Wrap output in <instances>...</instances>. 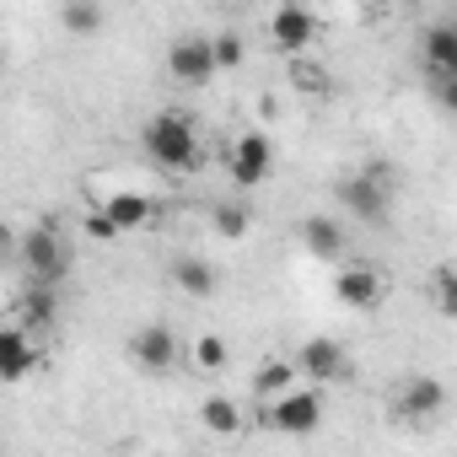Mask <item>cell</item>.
Here are the masks:
<instances>
[{"label": "cell", "instance_id": "cell-1", "mask_svg": "<svg viewBox=\"0 0 457 457\" xmlns=\"http://www.w3.org/2000/svg\"><path fill=\"white\" fill-rule=\"evenodd\" d=\"M140 145H145V156H151L156 167H167V172H199V162H204L199 129H194V119H188L183 108L151 113L145 129H140Z\"/></svg>", "mask_w": 457, "mask_h": 457}, {"label": "cell", "instance_id": "cell-2", "mask_svg": "<svg viewBox=\"0 0 457 457\" xmlns=\"http://www.w3.org/2000/svg\"><path fill=\"white\" fill-rule=\"evenodd\" d=\"M259 425L280 430V436H312L323 425V393L318 387H286L280 398H259Z\"/></svg>", "mask_w": 457, "mask_h": 457}, {"label": "cell", "instance_id": "cell-3", "mask_svg": "<svg viewBox=\"0 0 457 457\" xmlns=\"http://www.w3.org/2000/svg\"><path fill=\"white\" fill-rule=\"evenodd\" d=\"M339 199H345V210L361 220V226H387V215H393V178H377V172H350V178H339Z\"/></svg>", "mask_w": 457, "mask_h": 457}, {"label": "cell", "instance_id": "cell-4", "mask_svg": "<svg viewBox=\"0 0 457 457\" xmlns=\"http://www.w3.org/2000/svg\"><path fill=\"white\" fill-rule=\"evenodd\" d=\"M226 172H232L237 188H259L270 172H275V140L264 129H243L226 151Z\"/></svg>", "mask_w": 457, "mask_h": 457}, {"label": "cell", "instance_id": "cell-5", "mask_svg": "<svg viewBox=\"0 0 457 457\" xmlns=\"http://www.w3.org/2000/svg\"><path fill=\"white\" fill-rule=\"evenodd\" d=\"M167 76H172L178 87H210V81L220 76V65H215V38H199V33L172 38V49H167Z\"/></svg>", "mask_w": 457, "mask_h": 457}, {"label": "cell", "instance_id": "cell-6", "mask_svg": "<svg viewBox=\"0 0 457 457\" xmlns=\"http://www.w3.org/2000/svg\"><path fill=\"white\" fill-rule=\"evenodd\" d=\"M318 17H312V6L307 0H286V6L270 17V38H275V49L280 54H307L312 49V38H318Z\"/></svg>", "mask_w": 457, "mask_h": 457}, {"label": "cell", "instance_id": "cell-7", "mask_svg": "<svg viewBox=\"0 0 457 457\" xmlns=\"http://www.w3.org/2000/svg\"><path fill=\"white\" fill-rule=\"evenodd\" d=\"M44 345H33V328L28 323H12V328H0V377L6 382H22L44 366Z\"/></svg>", "mask_w": 457, "mask_h": 457}, {"label": "cell", "instance_id": "cell-8", "mask_svg": "<svg viewBox=\"0 0 457 457\" xmlns=\"http://www.w3.org/2000/svg\"><path fill=\"white\" fill-rule=\"evenodd\" d=\"M334 296H339V307L371 312V307H382L387 280H382V270H371V264H345V270L334 275Z\"/></svg>", "mask_w": 457, "mask_h": 457}, {"label": "cell", "instance_id": "cell-9", "mask_svg": "<svg viewBox=\"0 0 457 457\" xmlns=\"http://www.w3.org/2000/svg\"><path fill=\"white\" fill-rule=\"evenodd\" d=\"M129 355H135V366L140 371H151V377H167L172 366H178V334L167 328V323H145L135 339H129Z\"/></svg>", "mask_w": 457, "mask_h": 457}, {"label": "cell", "instance_id": "cell-10", "mask_svg": "<svg viewBox=\"0 0 457 457\" xmlns=\"http://www.w3.org/2000/svg\"><path fill=\"white\" fill-rule=\"evenodd\" d=\"M296 371L312 382H339V377H350V355L339 339H307L296 350Z\"/></svg>", "mask_w": 457, "mask_h": 457}, {"label": "cell", "instance_id": "cell-11", "mask_svg": "<svg viewBox=\"0 0 457 457\" xmlns=\"http://www.w3.org/2000/svg\"><path fill=\"white\" fill-rule=\"evenodd\" d=\"M22 264H28V275H33V280H49V286L65 275V253H60L54 226H38V232H28V237H22Z\"/></svg>", "mask_w": 457, "mask_h": 457}, {"label": "cell", "instance_id": "cell-12", "mask_svg": "<svg viewBox=\"0 0 457 457\" xmlns=\"http://www.w3.org/2000/svg\"><path fill=\"white\" fill-rule=\"evenodd\" d=\"M167 275H172V286H178L188 302H210V296L220 291V270H215L210 259H199V253H178Z\"/></svg>", "mask_w": 457, "mask_h": 457}, {"label": "cell", "instance_id": "cell-13", "mask_svg": "<svg viewBox=\"0 0 457 457\" xmlns=\"http://www.w3.org/2000/svg\"><path fill=\"white\" fill-rule=\"evenodd\" d=\"M393 409H398L403 420H436V414L446 409V387H441L436 377H403Z\"/></svg>", "mask_w": 457, "mask_h": 457}, {"label": "cell", "instance_id": "cell-14", "mask_svg": "<svg viewBox=\"0 0 457 457\" xmlns=\"http://www.w3.org/2000/svg\"><path fill=\"white\" fill-rule=\"evenodd\" d=\"M420 54H425V71L430 76H457V22H436V28H425V38H420Z\"/></svg>", "mask_w": 457, "mask_h": 457}, {"label": "cell", "instance_id": "cell-15", "mask_svg": "<svg viewBox=\"0 0 457 457\" xmlns=\"http://www.w3.org/2000/svg\"><path fill=\"white\" fill-rule=\"evenodd\" d=\"M296 237H302L307 253H318V259H339V253H345V226H339L334 215H307V220L296 226Z\"/></svg>", "mask_w": 457, "mask_h": 457}, {"label": "cell", "instance_id": "cell-16", "mask_svg": "<svg viewBox=\"0 0 457 457\" xmlns=\"http://www.w3.org/2000/svg\"><path fill=\"white\" fill-rule=\"evenodd\" d=\"M199 425H204L210 436H243L248 414H243V403H237V398H226V393H210V398L199 403Z\"/></svg>", "mask_w": 457, "mask_h": 457}, {"label": "cell", "instance_id": "cell-17", "mask_svg": "<svg viewBox=\"0 0 457 457\" xmlns=\"http://www.w3.org/2000/svg\"><path fill=\"white\" fill-rule=\"evenodd\" d=\"M113 220H119V232H140V226H151V199L145 194H129V188H119V194H108V199H97Z\"/></svg>", "mask_w": 457, "mask_h": 457}, {"label": "cell", "instance_id": "cell-18", "mask_svg": "<svg viewBox=\"0 0 457 457\" xmlns=\"http://www.w3.org/2000/svg\"><path fill=\"white\" fill-rule=\"evenodd\" d=\"M54 312H60V302H54V286H49V280H33V286L22 291L17 323H28V328H49V323H54Z\"/></svg>", "mask_w": 457, "mask_h": 457}, {"label": "cell", "instance_id": "cell-19", "mask_svg": "<svg viewBox=\"0 0 457 457\" xmlns=\"http://www.w3.org/2000/svg\"><path fill=\"white\" fill-rule=\"evenodd\" d=\"M210 226H215V237H220V243H243V237H248V226H253V215H248L243 199H220V204L210 210Z\"/></svg>", "mask_w": 457, "mask_h": 457}, {"label": "cell", "instance_id": "cell-20", "mask_svg": "<svg viewBox=\"0 0 457 457\" xmlns=\"http://www.w3.org/2000/svg\"><path fill=\"white\" fill-rule=\"evenodd\" d=\"M188 361H194V371H199V377H220V371H226V361H232V350H226V339H220V334H199V339H194V350H188Z\"/></svg>", "mask_w": 457, "mask_h": 457}, {"label": "cell", "instance_id": "cell-21", "mask_svg": "<svg viewBox=\"0 0 457 457\" xmlns=\"http://www.w3.org/2000/svg\"><path fill=\"white\" fill-rule=\"evenodd\" d=\"M60 22H65V33H76V38H92V33H103V6H97V0H65V6H60Z\"/></svg>", "mask_w": 457, "mask_h": 457}, {"label": "cell", "instance_id": "cell-22", "mask_svg": "<svg viewBox=\"0 0 457 457\" xmlns=\"http://www.w3.org/2000/svg\"><path fill=\"white\" fill-rule=\"evenodd\" d=\"M291 377H296V361H264V366L253 371V393H259V398H280V393L291 387Z\"/></svg>", "mask_w": 457, "mask_h": 457}, {"label": "cell", "instance_id": "cell-23", "mask_svg": "<svg viewBox=\"0 0 457 457\" xmlns=\"http://www.w3.org/2000/svg\"><path fill=\"white\" fill-rule=\"evenodd\" d=\"M81 232H87V243H97V248H113L124 232H119V220L103 210V204H92L87 215H81Z\"/></svg>", "mask_w": 457, "mask_h": 457}, {"label": "cell", "instance_id": "cell-24", "mask_svg": "<svg viewBox=\"0 0 457 457\" xmlns=\"http://www.w3.org/2000/svg\"><path fill=\"white\" fill-rule=\"evenodd\" d=\"M291 87H296V92H328V76H323V65H318V60L291 54Z\"/></svg>", "mask_w": 457, "mask_h": 457}, {"label": "cell", "instance_id": "cell-25", "mask_svg": "<svg viewBox=\"0 0 457 457\" xmlns=\"http://www.w3.org/2000/svg\"><path fill=\"white\" fill-rule=\"evenodd\" d=\"M430 302H436V312H441V318H452V323H457V275H452L446 264H441V270H436V280H430Z\"/></svg>", "mask_w": 457, "mask_h": 457}, {"label": "cell", "instance_id": "cell-26", "mask_svg": "<svg viewBox=\"0 0 457 457\" xmlns=\"http://www.w3.org/2000/svg\"><path fill=\"white\" fill-rule=\"evenodd\" d=\"M243 54H248V49H243V38H237V33H220V38H215V65H220V71H237V65H243Z\"/></svg>", "mask_w": 457, "mask_h": 457}, {"label": "cell", "instance_id": "cell-27", "mask_svg": "<svg viewBox=\"0 0 457 457\" xmlns=\"http://www.w3.org/2000/svg\"><path fill=\"white\" fill-rule=\"evenodd\" d=\"M430 97H436L446 113H457V76H446V71H441V76H430Z\"/></svg>", "mask_w": 457, "mask_h": 457}, {"label": "cell", "instance_id": "cell-28", "mask_svg": "<svg viewBox=\"0 0 457 457\" xmlns=\"http://www.w3.org/2000/svg\"><path fill=\"white\" fill-rule=\"evenodd\" d=\"M446 270H452V275H457V259H452V264H446Z\"/></svg>", "mask_w": 457, "mask_h": 457}, {"label": "cell", "instance_id": "cell-29", "mask_svg": "<svg viewBox=\"0 0 457 457\" xmlns=\"http://www.w3.org/2000/svg\"><path fill=\"white\" fill-rule=\"evenodd\" d=\"M371 6H382V0H371Z\"/></svg>", "mask_w": 457, "mask_h": 457}]
</instances>
